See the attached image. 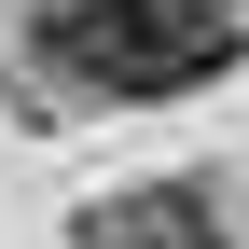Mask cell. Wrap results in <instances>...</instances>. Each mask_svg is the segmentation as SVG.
<instances>
[{
    "label": "cell",
    "instance_id": "cell-1",
    "mask_svg": "<svg viewBox=\"0 0 249 249\" xmlns=\"http://www.w3.org/2000/svg\"><path fill=\"white\" fill-rule=\"evenodd\" d=\"M28 42L83 97H194V83L235 70L222 0H28Z\"/></svg>",
    "mask_w": 249,
    "mask_h": 249
},
{
    "label": "cell",
    "instance_id": "cell-2",
    "mask_svg": "<svg viewBox=\"0 0 249 249\" xmlns=\"http://www.w3.org/2000/svg\"><path fill=\"white\" fill-rule=\"evenodd\" d=\"M83 249H222V235H208L194 194H139V208H97V235H83Z\"/></svg>",
    "mask_w": 249,
    "mask_h": 249
}]
</instances>
